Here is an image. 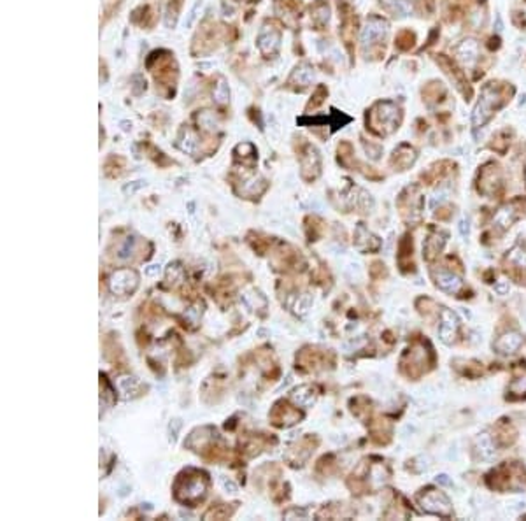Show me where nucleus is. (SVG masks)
Here are the masks:
<instances>
[{"label": "nucleus", "instance_id": "f257e3e1", "mask_svg": "<svg viewBox=\"0 0 526 521\" xmlns=\"http://www.w3.org/2000/svg\"><path fill=\"white\" fill-rule=\"evenodd\" d=\"M435 367V351L426 339H416L409 349H405L400 360V370L407 378L419 379Z\"/></svg>", "mask_w": 526, "mask_h": 521}, {"label": "nucleus", "instance_id": "f03ea898", "mask_svg": "<svg viewBox=\"0 0 526 521\" xmlns=\"http://www.w3.org/2000/svg\"><path fill=\"white\" fill-rule=\"evenodd\" d=\"M489 488L498 491H516L526 486V470L519 462H505L486 476Z\"/></svg>", "mask_w": 526, "mask_h": 521}, {"label": "nucleus", "instance_id": "7ed1b4c3", "mask_svg": "<svg viewBox=\"0 0 526 521\" xmlns=\"http://www.w3.org/2000/svg\"><path fill=\"white\" fill-rule=\"evenodd\" d=\"M207 490V479H205V474L198 472V470H188V472L181 474L179 479L176 484V497L181 493H184V497H181L179 500L188 502V504H193L197 500H202Z\"/></svg>", "mask_w": 526, "mask_h": 521}, {"label": "nucleus", "instance_id": "20e7f679", "mask_svg": "<svg viewBox=\"0 0 526 521\" xmlns=\"http://www.w3.org/2000/svg\"><path fill=\"white\" fill-rule=\"evenodd\" d=\"M418 504L421 505L424 512L428 514L440 516V518H451L453 516V505L445 493L433 486L423 488L418 493Z\"/></svg>", "mask_w": 526, "mask_h": 521}, {"label": "nucleus", "instance_id": "39448f33", "mask_svg": "<svg viewBox=\"0 0 526 521\" xmlns=\"http://www.w3.org/2000/svg\"><path fill=\"white\" fill-rule=\"evenodd\" d=\"M398 205H400L402 218L405 219V223H409V225L421 223V219H423V195L419 193L418 186L407 188L402 193Z\"/></svg>", "mask_w": 526, "mask_h": 521}, {"label": "nucleus", "instance_id": "423d86ee", "mask_svg": "<svg viewBox=\"0 0 526 521\" xmlns=\"http://www.w3.org/2000/svg\"><path fill=\"white\" fill-rule=\"evenodd\" d=\"M438 335H440V341L445 344H453L456 342L460 334V320L453 311H449L447 307H442L440 314H438Z\"/></svg>", "mask_w": 526, "mask_h": 521}, {"label": "nucleus", "instance_id": "0eeeda50", "mask_svg": "<svg viewBox=\"0 0 526 521\" xmlns=\"http://www.w3.org/2000/svg\"><path fill=\"white\" fill-rule=\"evenodd\" d=\"M431 277H433L437 288H440L445 293H451V295H458L462 289H465L463 281L451 269H445V267L431 269Z\"/></svg>", "mask_w": 526, "mask_h": 521}, {"label": "nucleus", "instance_id": "6e6552de", "mask_svg": "<svg viewBox=\"0 0 526 521\" xmlns=\"http://www.w3.org/2000/svg\"><path fill=\"white\" fill-rule=\"evenodd\" d=\"M445 242H447V232L430 229L423 244V258L426 260V262H433L442 253Z\"/></svg>", "mask_w": 526, "mask_h": 521}, {"label": "nucleus", "instance_id": "1a4fd4ad", "mask_svg": "<svg viewBox=\"0 0 526 521\" xmlns=\"http://www.w3.org/2000/svg\"><path fill=\"white\" fill-rule=\"evenodd\" d=\"M493 430H495L493 440H495L496 448H509V446H512V444L516 442L517 430L514 428V425L510 423V419H507V418L500 419Z\"/></svg>", "mask_w": 526, "mask_h": 521}, {"label": "nucleus", "instance_id": "9d476101", "mask_svg": "<svg viewBox=\"0 0 526 521\" xmlns=\"http://www.w3.org/2000/svg\"><path fill=\"white\" fill-rule=\"evenodd\" d=\"M412 251H414V244H412V235L405 234L398 242V265H400L402 272H414L416 265L412 260Z\"/></svg>", "mask_w": 526, "mask_h": 521}, {"label": "nucleus", "instance_id": "9b49d317", "mask_svg": "<svg viewBox=\"0 0 526 521\" xmlns=\"http://www.w3.org/2000/svg\"><path fill=\"white\" fill-rule=\"evenodd\" d=\"M500 186V172L496 165H488L484 167V171L481 172V177H479V191L484 195H496V190Z\"/></svg>", "mask_w": 526, "mask_h": 521}, {"label": "nucleus", "instance_id": "f8f14e48", "mask_svg": "<svg viewBox=\"0 0 526 521\" xmlns=\"http://www.w3.org/2000/svg\"><path fill=\"white\" fill-rule=\"evenodd\" d=\"M521 346H523V335L517 332H507V334L500 335L493 344V347L502 354L516 353Z\"/></svg>", "mask_w": 526, "mask_h": 521}, {"label": "nucleus", "instance_id": "ddd939ff", "mask_svg": "<svg viewBox=\"0 0 526 521\" xmlns=\"http://www.w3.org/2000/svg\"><path fill=\"white\" fill-rule=\"evenodd\" d=\"M509 393L507 399L516 400V399H524L526 393V363H519L517 367H514V379L509 386Z\"/></svg>", "mask_w": 526, "mask_h": 521}, {"label": "nucleus", "instance_id": "4468645a", "mask_svg": "<svg viewBox=\"0 0 526 521\" xmlns=\"http://www.w3.org/2000/svg\"><path fill=\"white\" fill-rule=\"evenodd\" d=\"M517 218H519V209L516 207V202H512L510 205H505V207L500 209L498 214L495 216L493 227L498 232H505Z\"/></svg>", "mask_w": 526, "mask_h": 521}, {"label": "nucleus", "instance_id": "2eb2a0df", "mask_svg": "<svg viewBox=\"0 0 526 521\" xmlns=\"http://www.w3.org/2000/svg\"><path fill=\"white\" fill-rule=\"evenodd\" d=\"M460 361L463 363V367H460V365H455V367H456V370H458L462 376H467V378H470V379H475V378H479V376L482 374V363H479V361H475V360H469V361L460 360Z\"/></svg>", "mask_w": 526, "mask_h": 521}]
</instances>
